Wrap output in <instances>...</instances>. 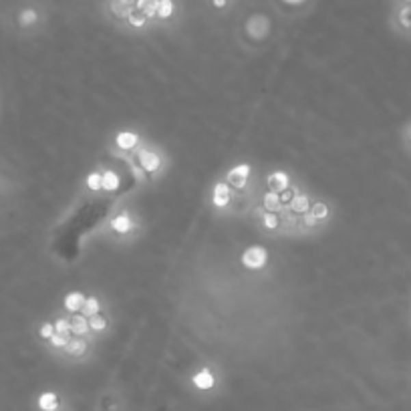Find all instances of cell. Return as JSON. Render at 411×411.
Returning a JSON list of instances; mask_svg holds the SVG:
<instances>
[{
	"instance_id": "cell-13",
	"label": "cell",
	"mask_w": 411,
	"mask_h": 411,
	"mask_svg": "<svg viewBox=\"0 0 411 411\" xmlns=\"http://www.w3.org/2000/svg\"><path fill=\"white\" fill-rule=\"evenodd\" d=\"M262 202H264V208H266V212H278V210L282 208L280 194H276V191H266Z\"/></svg>"
},
{
	"instance_id": "cell-4",
	"label": "cell",
	"mask_w": 411,
	"mask_h": 411,
	"mask_svg": "<svg viewBox=\"0 0 411 411\" xmlns=\"http://www.w3.org/2000/svg\"><path fill=\"white\" fill-rule=\"evenodd\" d=\"M133 10H135V0H109V12L119 21L127 23V16Z\"/></svg>"
},
{
	"instance_id": "cell-30",
	"label": "cell",
	"mask_w": 411,
	"mask_h": 411,
	"mask_svg": "<svg viewBox=\"0 0 411 411\" xmlns=\"http://www.w3.org/2000/svg\"><path fill=\"white\" fill-rule=\"evenodd\" d=\"M291 200H293V189L280 191V202H291Z\"/></svg>"
},
{
	"instance_id": "cell-22",
	"label": "cell",
	"mask_w": 411,
	"mask_h": 411,
	"mask_svg": "<svg viewBox=\"0 0 411 411\" xmlns=\"http://www.w3.org/2000/svg\"><path fill=\"white\" fill-rule=\"evenodd\" d=\"M101 187L107 189V191H115L119 187V176L113 174V172H105L103 174V182H101Z\"/></svg>"
},
{
	"instance_id": "cell-32",
	"label": "cell",
	"mask_w": 411,
	"mask_h": 411,
	"mask_svg": "<svg viewBox=\"0 0 411 411\" xmlns=\"http://www.w3.org/2000/svg\"><path fill=\"white\" fill-rule=\"evenodd\" d=\"M317 222H319V220H317V218H315V216H310V214H306V224H308V226H315V224H317Z\"/></svg>"
},
{
	"instance_id": "cell-19",
	"label": "cell",
	"mask_w": 411,
	"mask_h": 411,
	"mask_svg": "<svg viewBox=\"0 0 411 411\" xmlns=\"http://www.w3.org/2000/svg\"><path fill=\"white\" fill-rule=\"evenodd\" d=\"M248 174H250V165H248V163H240V165H236V168H232V170L228 172V180H230V182H232V180H246Z\"/></svg>"
},
{
	"instance_id": "cell-6",
	"label": "cell",
	"mask_w": 411,
	"mask_h": 411,
	"mask_svg": "<svg viewBox=\"0 0 411 411\" xmlns=\"http://www.w3.org/2000/svg\"><path fill=\"white\" fill-rule=\"evenodd\" d=\"M191 383L198 387V389H212L214 387V375L210 373L208 369H202V371H198V373L191 377Z\"/></svg>"
},
{
	"instance_id": "cell-29",
	"label": "cell",
	"mask_w": 411,
	"mask_h": 411,
	"mask_svg": "<svg viewBox=\"0 0 411 411\" xmlns=\"http://www.w3.org/2000/svg\"><path fill=\"white\" fill-rule=\"evenodd\" d=\"M51 343H53V347H65V345H67V339L63 335H59V333H55V335L51 336Z\"/></svg>"
},
{
	"instance_id": "cell-35",
	"label": "cell",
	"mask_w": 411,
	"mask_h": 411,
	"mask_svg": "<svg viewBox=\"0 0 411 411\" xmlns=\"http://www.w3.org/2000/svg\"><path fill=\"white\" fill-rule=\"evenodd\" d=\"M289 2H300V0H289Z\"/></svg>"
},
{
	"instance_id": "cell-17",
	"label": "cell",
	"mask_w": 411,
	"mask_h": 411,
	"mask_svg": "<svg viewBox=\"0 0 411 411\" xmlns=\"http://www.w3.org/2000/svg\"><path fill=\"white\" fill-rule=\"evenodd\" d=\"M148 23H150V18H148V16H146L142 10H137V8H135V10H133V12L127 16V25H129V27H133V29H144Z\"/></svg>"
},
{
	"instance_id": "cell-14",
	"label": "cell",
	"mask_w": 411,
	"mask_h": 411,
	"mask_svg": "<svg viewBox=\"0 0 411 411\" xmlns=\"http://www.w3.org/2000/svg\"><path fill=\"white\" fill-rule=\"evenodd\" d=\"M289 206H291V210L295 212V214H306L308 210H310V202H308V198L306 196H293V200L289 202Z\"/></svg>"
},
{
	"instance_id": "cell-36",
	"label": "cell",
	"mask_w": 411,
	"mask_h": 411,
	"mask_svg": "<svg viewBox=\"0 0 411 411\" xmlns=\"http://www.w3.org/2000/svg\"><path fill=\"white\" fill-rule=\"evenodd\" d=\"M410 137H411V131H410Z\"/></svg>"
},
{
	"instance_id": "cell-23",
	"label": "cell",
	"mask_w": 411,
	"mask_h": 411,
	"mask_svg": "<svg viewBox=\"0 0 411 411\" xmlns=\"http://www.w3.org/2000/svg\"><path fill=\"white\" fill-rule=\"evenodd\" d=\"M310 216H315L317 220H325L327 216H329V208L323 204V202H319V204H315V206H310V212H308Z\"/></svg>"
},
{
	"instance_id": "cell-27",
	"label": "cell",
	"mask_w": 411,
	"mask_h": 411,
	"mask_svg": "<svg viewBox=\"0 0 411 411\" xmlns=\"http://www.w3.org/2000/svg\"><path fill=\"white\" fill-rule=\"evenodd\" d=\"M71 331V321H67V319H59L57 323H55V333H59V335H67Z\"/></svg>"
},
{
	"instance_id": "cell-33",
	"label": "cell",
	"mask_w": 411,
	"mask_h": 411,
	"mask_svg": "<svg viewBox=\"0 0 411 411\" xmlns=\"http://www.w3.org/2000/svg\"><path fill=\"white\" fill-rule=\"evenodd\" d=\"M230 184L236 187H244L246 186V180H234V182H230Z\"/></svg>"
},
{
	"instance_id": "cell-7",
	"label": "cell",
	"mask_w": 411,
	"mask_h": 411,
	"mask_svg": "<svg viewBox=\"0 0 411 411\" xmlns=\"http://www.w3.org/2000/svg\"><path fill=\"white\" fill-rule=\"evenodd\" d=\"M137 157H140V163H142V168H144L146 172H157V168H159V157H157V153L144 150Z\"/></svg>"
},
{
	"instance_id": "cell-11",
	"label": "cell",
	"mask_w": 411,
	"mask_h": 411,
	"mask_svg": "<svg viewBox=\"0 0 411 411\" xmlns=\"http://www.w3.org/2000/svg\"><path fill=\"white\" fill-rule=\"evenodd\" d=\"M115 142H117V148H121V150H131V148L137 146L140 140H137V135L131 133V131H121V133H117Z\"/></svg>"
},
{
	"instance_id": "cell-28",
	"label": "cell",
	"mask_w": 411,
	"mask_h": 411,
	"mask_svg": "<svg viewBox=\"0 0 411 411\" xmlns=\"http://www.w3.org/2000/svg\"><path fill=\"white\" fill-rule=\"evenodd\" d=\"M53 335H55V325H53V323H44V325L40 327V336H42V339H51Z\"/></svg>"
},
{
	"instance_id": "cell-31",
	"label": "cell",
	"mask_w": 411,
	"mask_h": 411,
	"mask_svg": "<svg viewBox=\"0 0 411 411\" xmlns=\"http://www.w3.org/2000/svg\"><path fill=\"white\" fill-rule=\"evenodd\" d=\"M212 6H214V8H220V10H222V8H226V6H228V0H212Z\"/></svg>"
},
{
	"instance_id": "cell-34",
	"label": "cell",
	"mask_w": 411,
	"mask_h": 411,
	"mask_svg": "<svg viewBox=\"0 0 411 411\" xmlns=\"http://www.w3.org/2000/svg\"><path fill=\"white\" fill-rule=\"evenodd\" d=\"M395 4H411V0H393Z\"/></svg>"
},
{
	"instance_id": "cell-24",
	"label": "cell",
	"mask_w": 411,
	"mask_h": 411,
	"mask_svg": "<svg viewBox=\"0 0 411 411\" xmlns=\"http://www.w3.org/2000/svg\"><path fill=\"white\" fill-rule=\"evenodd\" d=\"M101 182H103V174H99V172H93V174L87 176V186H89V189H99Z\"/></svg>"
},
{
	"instance_id": "cell-5",
	"label": "cell",
	"mask_w": 411,
	"mask_h": 411,
	"mask_svg": "<svg viewBox=\"0 0 411 411\" xmlns=\"http://www.w3.org/2000/svg\"><path fill=\"white\" fill-rule=\"evenodd\" d=\"M268 186H270L272 191L280 194V191L289 189V176H287L284 172H274V174H270V178H268Z\"/></svg>"
},
{
	"instance_id": "cell-21",
	"label": "cell",
	"mask_w": 411,
	"mask_h": 411,
	"mask_svg": "<svg viewBox=\"0 0 411 411\" xmlns=\"http://www.w3.org/2000/svg\"><path fill=\"white\" fill-rule=\"evenodd\" d=\"M81 313H83L87 319H89V317H95V315L99 313V300L95 299V297H91V299H85Z\"/></svg>"
},
{
	"instance_id": "cell-26",
	"label": "cell",
	"mask_w": 411,
	"mask_h": 411,
	"mask_svg": "<svg viewBox=\"0 0 411 411\" xmlns=\"http://www.w3.org/2000/svg\"><path fill=\"white\" fill-rule=\"evenodd\" d=\"M105 327H107V321H105L103 317H99V315L91 317V321H89V329H93V331H103Z\"/></svg>"
},
{
	"instance_id": "cell-12",
	"label": "cell",
	"mask_w": 411,
	"mask_h": 411,
	"mask_svg": "<svg viewBox=\"0 0 411 411\" xmlns=\"http://www.w3.org/2000/svg\"><path fill=\"white\" fill-rule=\"evenodd\" d=\"M176 14V2L174 0H159L157 2V16L159 21H168Z\"/></svg>"
},
{
	"instance_id": "cell-1",
	"label": "cell",
	"mask_w": 411,
	"mask_h": 411,
	"mask_svg": "<svg viewBox=\"0 0 411 411\" xmlns=\"http://www.w3.org/2000/svg\"><path fill=\"white\" fill-rule=\"evenodd\" d=\"M393 27L399 33L411 35V4H395L393 6Z\"/></svg>"
},
{
	"instance_id": "cell-20",
	"label": "cell",
	"mask_w": 411,
	"mask_h": 411,
	"mask_svg": "<svg viewBox=\"0 0 411 411\" xmlns=\"http://www.w3.org/2000/svg\"><path fill=\"white\" fill-rule=\"evenodd\" d=\"M111 228L115 232H119V234H125L131 228V220L125 214H119V216H115L111 220Z\"/></svg>"
},
{
	"instance_id": "cell-2",
	"label": "cell",
	"mask_w": 411,
	"mask_h": 411,
	"mask_svg": "<svg viewBox=\"0 0 411 411\" xmlns=\"http://www.w3.org/2000/svg\"><path fill=\"white\" fill-rule=\"evenodd\" d=\"M268 261V254L262 246H250L246 248V252L242 254V264L250 270H258Z\"/></svg>"
},
{
	"instance_id": "cell-8",
	"label": "cell",
	"mask_w": 411,
	"mask_h": 411,
	"mask_svg": "<svg viewBox=\"0 0 411 411\" xmlns=\"http://www.w3.org/2000/svg\"><path fill=\"white\" fill-rule=\"evenodd\" d=\"M38 408L40 411H59V397L53 391H47L38 397Z\"/></svg>"
},
{
	"instance_id": "cell-16",
	"label": "cell",
	"mask_w": 411,
	"mask_h": 411,
	"mask_svg": "<svg viewBox=\"0 0 411 411\" xmlns=\"http://www.w3.org/2000/svg\"><path fill=\"white\" fill-rule=\"evenodd\" d=\"M89 331V321H87V317L85 315H77L71 319V333H75V335H83V333H87Z\"/></svg>"
},
{
	"instance_id": "cell-9",
	"label": "cell",
	"mask_w": 411,
	"mask_h": 411,
	"mask_svg": "<svg viewBox=\"0 0 411 411\" xmlns=\"http://www.w3.org/2000/svg\"><path fill=\"white\" fill-rule=\"evenodd\" d=\"M212 202H214V206H218V208L228 206V202H230V187L226 186V184H216Z\"/></svg>"
},
{
	"instance_id": "cell-3",
	"label": "cell",
	"mask_w": 411,
	"mask_h": 411,
	"mask_svg": "<svg viewBox=\"0 0 411 411\" xmlns=\"http://www.w3.org/2000/svg\"><path fill=\"white\" fill-rule=\"evenodd\" d=\"M38 21H40V10H38L37 6L29 4V6H23L16 12V23H18L21 29H31V27L38 25Z\"/></svg>"
},
{
	"instance_id": "cell-10",
	"label": "cell",
	"mask_w": 411,
	"mask_h": 411,
	"mask_svg": "<svg viewBox=\"0 0 411 411\" xmlns=\"http://www.w3.org/2000/svg\"><path fill=\"white\" fill-rule=\"evenodd\" d=\"M157 2L159 0H135V8L137 10H142L148 18L151 21H157L155 16H157Z\"/></svg>"
},
{
	"instance_id": "cell-18",
	"label": "cell",
	"mask_w": 411,
	"mask_h": 411,
	"mask_svg": "<svg viewBox=\"0 0 411 411\" xmlns=\"http://www.w3.org/2000/svg\"><path fill=\"white\" fill-rule=\"evenodd\" d=\"M65 347H67V353H69L71 357H81V355L87 351V343H85L83 339H73V341H69Z\"/></svg>"
},
{
	"instance_id": "cell-15",
	"label": "cell",
	"mask_w": 411,
	"mask_h": 411,
	"mask_svg": "<svg viewBox=\"0 0 411 411\" xmlns=\"http://www.w3.org/2000/svg\"><path fill=\"white\" fill-rule=\"evenodd\" d=\"M83 302H85V297H83L81 293H69V295L65 297V308H67L69 313H77V310L83 308Z\"/></svg>"
},
{
	"instance_id": "cell-25",
	"label": "cell",
	"mask_w": 411,
	"mask_h": 411,
	"mask_svg": "<svg viewBox=\"0 0 411 411\" xmlns=\"http://www.w3.org/2000/svg\"><path fill=\"white\" fill-rule=\"evenodd\" d=\"M262 222H264V228H268V230H274V228H278V216H276V212H266L264 214V218H262Z\"/></svg>"
}]
</instances>
